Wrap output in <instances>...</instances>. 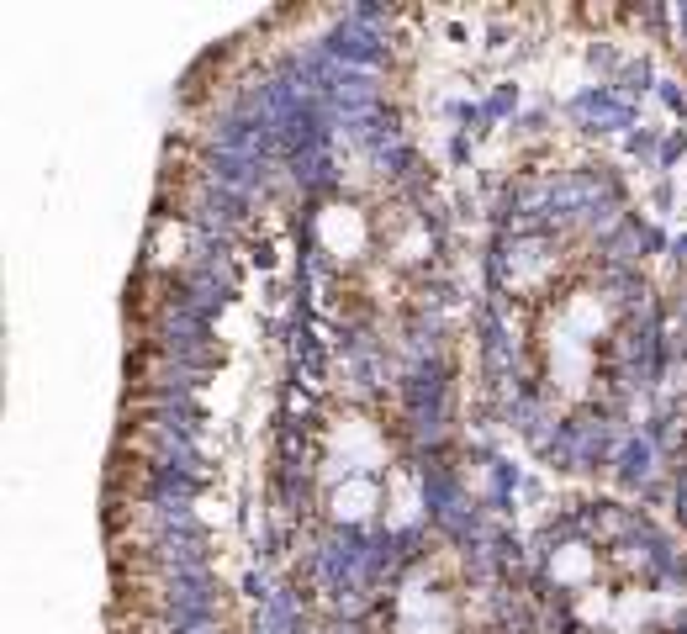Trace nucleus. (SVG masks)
Instances as JSON below:
<instances>
[{
    "mask_svg": "<svg viewBox=\"0 0 687 634\" xmlns=\"http://www.w3.org/2000/svg\"><path fill=\"white\" fill-rule=\"evenodd\" d=\"M534 587L545 634H687V555L619 502L561 529Z\"/></svg>",
    "mask_w": 687,
    "mask_h": 634,
    "instance_id": "f257e3e1",
    "label": "nucleus"
},
{
    "mask_svg": "<svg viewBox=\"0 0 687 634\" xmlns=\"http://www.w3.org/2000/svg\"><path fill=\"white\" fill-rule=\"evenodd\" d=\"M360 634H545L534 571L466 545H418L376 592Z\"/></svg>",
    "mask_w": 687,
    "mask_h": 634,
    "instance_id": "f03ea898",
    "label": "nucleus"
}]
</instances>
